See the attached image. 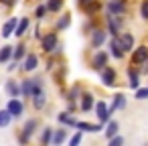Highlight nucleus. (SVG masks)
Here are the masks:
<instances>
[{"label": "nucleus", "instance_id": "nucleus-31", "mask_svg": "<svg viewBox=\"0 0 148 146\" xmlns=\"http://www.w3.org/2000/svg\"><path fill=\"white\" fill-rule=\"evenodd\" d=\"M25 55H27V51H25V47H23V45H21V47H12V59H14V61L25 59Z\"/></svg>", "mask_w": 148, "mask_h": 146}, {"label": "nucleus", "instance_id": "nucleus-35", "mask_svg": "<svg viewBox=\"0 0 148 146\" xmlns=\"http://www.w3.org/2000/svg\"><path fill=\"white\" fill-rule=\"evenodd\" d=\"M45 14H47V6H45V4H39V6L35 8V16H37V19H43Z\"/></svg>", "mask_w": 148, "mask_h": 146}, {"label": "nucleus", "instance_id": "nucleus-9", "mask_svg": "<svg viewBox=\"0 0 148 146\" xmlns=\"http://www.w3.org/2000/svg\"><path fill=\"white\" fill-rule=\"evenodd\" d=\"M118 43L124 49V53H128V51L134 49V35L132 33H122V35H118Z\"/></svg>", "mask_w": 148, "mask_h": 146}, {"label": "nucleus", "instance_id": "nucleus-32", "mask_svg": "<svg viewBox=\"0 0 148 146\" xmlns=\"http://www.w3.org/2000/svg\"><path fill=\"white\" fill-rule=\"evenodd\" d=\"M134 91H136V93H134L136 99H140V101H142V99H148V87H136Z\"/></svg>", "mask_w": 148, "mask_h": 146}, {"label": "nucleus", "instance_id": "nucleus-33", "mask_svg": "<svg viewBox=\"0 0 148 146\" xmlns=\"http://www.w3.org/2000/svg\"><path fill=\"white\" fill-rule=\"evenodd\" d=\"M81 138H83V132L79 130V132H75L71 138H69V146H77L79 142H81Z\"/></svg>", "mask_w": 148, "mask_h": 146}, {"label": "nucleus", "instance_id": "nucleus-2", "mask_svg": "<svg viewBox=\"0 0 148 146\" xmlns=\"http://www.w3.org/2000/svg\"><path fill=\"white\" fill-rule=\"evenodd\" d=\"M99 71V79H101V83L106 85V87H112L114 83H116V71L110 67V65H103L101 69H97Z\"/></svg>", "mask_w": 148, "mask_h": 146}, {"label": "nucleus", "instance_id": "nucleus-37", "mask_svg": "<svg viewBox=\"0 0 148 146\" xmlns=\"http://www.w3.org/2000/svg\"><path fill=\"white\" fill-rule=\"evenodd\" d=\"M140 14L144 21H148V0H142V6H140Z\"/></svg>", "mask_w": 148, "mask_h": 146}, {"label": "nucleus", "instance_id": "nucleus-6", "mask_svg": "<svg viewBox=\"0 0 148 146\" xmlns=\"http://www.w3.org/2000/svg\"><path fill=\"white\" fill-rule=\"evenodd\" d=\"M108 12L114 16H120L126 12V0H110L108 2Z\"/></svg>", "mask_w": 148, "mask_h": 146}, {"label": "nucleus", "instance_id": "nucleus-38", "mask_svg": "<svg viewBox=\"0 0 148 146\" xmlns=\"http://www.w3.org/2000/svg\"><path fill=\"white\" fill-rule=\"evenodd\" d=\"M77 95H79V87H73V89L69 91V104H75Z\"/></svg>", "mask_w": 148, "mask_h": 146}, {"label": "nucleus", "instance_id": "nucleus-4", "mask_svg": "<svg viewBox=\"0 0 148 146\" xmlns=\"http://www.w3.org/2000/svg\"><path fill=\"white\" fill-rule=\"evenodd\" d=\"M6 110H8V114H10L12 118H21V114L25 112V104H23V99L10 97L8 104H6Z\"/></svg>", "mask_w": 148, "mask_h": 146}, {"label": "nucleus", "instance_id": "nucleus-19", "mask_svg": "<svg viewBox=\"0 0 148 146\" xmlns=\"http://www.w3.org/2000/svg\"><path fill=\"white\" fill-rule=\"evenodd\" d=\"M16 23H18V19H8L4 25H2V37H10L12 33H14V27H16Z\"/></svg>", "mask_w": 148, "mask_h": 146}, {"label": "nucleus", "instance_id": "nucleus-14", "mask_svg": "<svg viewBox=\"0 0 148 146\" xmlns=\"http://www.w3.org/2000/svg\"><path fill=\"white\" fill-rule=\"evenodd\" d=\"M110 108V114H114L116 110H124L126 108V95L120 91V93H116L114 95V101H112V106H108Z\"/></svg>", "mask_w": 148, "mask_h": 146}, {"label": "nucleus", "instance_id": "nucleus-23", "mask_svg": "<svg viewBox=\"0 0 148 146\" xmlns=\"http://www.w3.org/2000/svg\"><path fill=\"white\" fill-rule=\"evenodd\" d=\"M128 77H130V81H128V87H130V89H136V87H140V75H138V71H134V69H128Z\"/></svg>", "mask_w": 148, "mask_h": 146}, {"label": "nucleus", "instance_id": "nucleus-18", "mask_svg": "<svg viewBox=\"0 0 148 146\" xmlns=\"http://www.w3.org/2000/svg\"><path fill=\"white\" fill-rule=\"evenodd\" d=\"M93 104H95L93 95H91V93H83V95H81V104H79V108H81L83 112H89V110H93Z\"/></svg>", "mask_w": 148, "mask_h": 146}, {"label": "nucleus", "instance_id": "nucleus-16", "mask_svg": "<svg viewBox=\"0 0 148 146\" xmlns=\"http://www.w3.org/2000/svg\"><path fill=\"white\" fill-rule=\"evenodd\" d=\"M103 126H106V130H103L106 138H112V136H114V134H118V130H120V124H118V120H112V118H110V120H108Z\"/></svg>", "mask_w": 148, "mask_h": 146}, {"label": "nucleus", "instance_id": "nucleus-20", "mask_svg": "<svg viewBox=\"0 0 148 146\" xmlns=\"http://www.w3.org/2000/svg\"><path fill=\"white\" fill-rule=\"evenodd\" d=\"M27 29H29V19H27V16H23V19L16 23V27H14V33H12V35H16V37L21 39V37L27 33Z\"/></svg>", "mask_w": 148, "mask_h": 146}, {"label": "nucleus", "instance_id": "nucleus-1", "mask_svg": "<svg viewBox=\"0 0 148 146\" xmlns=\"http://www.w3.org/2000/svg\"><path fill=\"white\" fill-rule=\"evenodd\" d=\"M93 110H95V118H97V122L103 126L110 118H112V114H110V108H108V104L101 99V101H95L93 104Z\"/></svg>", "mask_w": 148, "mask_h": 146}, {"label": "nucleus", "instance_id": "nucleus-10", "mask_svg": "<svg viewBox=\"0 0 148 146\" xmlns=\"http://www.w3.org/2000/svg\"><path fill=\"white\" fill-rule=\"evenodd\" d=\"M75 128L81 130V132H89V134H95V132H101V130H103V126H101L99 122H97V124H91V122H79V120H77Z\"/></svg>", "mask_w": 148, "mask_h": 146}, {"label": "nucleus", "instance_id": "nucleus-27", "mask_svg": "<svg viewBox=\"0 0 148 146\" xmlns=\"http://www.w3.org/2000/svg\"><path fill=\"white\" fill-rule=\"evenodd\" d=\"M59 122L65 124V126H71V128H75V124H77V120H75L71 114L67 116V112H61V114H59Z\"/></svg>", "mask_w": 148, "mask_h": 146}, {"label": "nucleus", "instance_id": "nucleus-15", "mask_svg": "<svg viewBox=\"0 0 148 146\" xmlns=\"http://www.w3.org/2000/svg\"><path fill=\"white\" fill-rule=\"evenodd\" d=\"M67 140V130H53L51 132V142L49 144H53V146H59V144H63Z\"/></svg>", "mask_w": 148, "mask_h": 146}, {"label": "nucleus", "instance_id": "nucleus-22", "mask_svg": "<svg viewBox=\"0 0 148 146\" xmlns=\"http://www.w3.org/2000/svg\"><path fill=\"white\" fill-rule=\"evenodd\" d=\"M18 89H21V95H23V97H31V91H33V79H23L21 85H18Z\"/></svg>", "mask_w": 148, "mask_h": 146}, {"label": "nucleus", "instance_id": "nucleus-13", "mask_svg": "<svg viewBox=\"0 0 148 146\" xmlns=\"http://www.w3.org/2000/svg\"><path fill=\"white\" fill-rule=\"evenodd\" d=\"M37 67H39V57H37L35 53H31V55H25V65H23V69H25L27 73H33Z\"/></svg>", "mask_w": 148, "mask_h": 146}, {"label": "nucleus", "instance_id": "nucleus-21", "mask_svg": "<svg viewBox=\"0 0 148 146\" xmlns=\"http://www.w3.org/2000/svg\"><path fill=\"white\" fill-rule=\"evenodd\" d=\"M110 49H112V55L116 57V59H122L126 53H124V49L120 47V43H118V37H114L112 41H110Z\"/></svg>", "mask_w": 148, "mask_h": 146}, {"label": "nucleus", "instance_id": "nucleus-7", "mask_svg": "<svg viewBox=\"0 0 148 146\" xmlns=\"http://www.w3.org/2000/svg\"><path fill=\"white\" fill-rule=\"evenodd\" d=\"M89 35H91V47H95V49H99L106 43V39H108V33L101 31V29H93Z\"/></svg>", "mask_w": 148, "mask_h": 146}, {"label": "nucleus", "instance_id": "nucleus-40", "mask_svg": "<svg viewBox=\"0 0 148 146\" xmlns=\"http://www.w3.org/2000/svg\"><path fill=\"white\" fill-rule=\"evenodd\" d=\"M85 2H87V0H79V6H81V4H85Z\"/></svg>", "mask_w": 148, "mask_h": 146}, {"label": "nucleus", "instance_id": "nucleus-11", "mask_svg": "<svg viewBox=\"0 0 148 146\" xmlns=\"http://www.w3.org/2000/svg\"><path fill=\"white\" fill-rule=\"evenodd\" d=\"M81 8L85 10L87 16H93V14H97L101 10V0H87L85 4H81Z\"/></svg>", "mask_w": 148, "mask_h": 146}, {"label": "nucleus", "instance_id": "nucleus-30", "mask_svg": "<svg viewBox=\"0 0 148 146\" xmlns=\"http://www.w3.org/2000/svg\"><path fill=\"white\" fill-rule=\"evenodd\" d=\"M71 25V14H63L61 19H59V23H57V31H63V29H67Z\"/></svg>", "mask_w": 148, "mask_h": 146}, {"label": "nucleus", "instance_id": "nucleus-8", "mask_svg": "<svg viewBox=\"0 0 148 146\" xmlns=\"http://www.w3.org/2000/svg\"><path fill=\"white\" fill-rule=\"evenodd\" d=\"M41 43H43V51L45 53H51L55 47H57V33H49V35H45V37H41Z\"/></svg>", "mask_w": 148, "mask_h": 146}, {"label": "nucleus", "instance_id": "nucleus-26", "mask_svg": "<svg viewBox=\"0 0 148 146\" xmlns=\"http://www.w3.org/2000/svg\"><path fill=\"white\" fill-rule=\"evenodd\" d=\"M47 12H59L63 8V0H47Z\"/></svg>", "mask_w": 148, "mask_h": 146}, {"label": "nucleus", "instance_id": "nucleus-12", "mask_svg": "<svg viewBox=\"0 0 148 146\" xmlns=\"http://www.w3.org/2000/svg\"><path fill=\"white\" fill-rule=\"evenodd\" d=\"M106 19H108V31H110V35H112V37H118V35H120V25H122V21H120V19L116 21V16L110 14V12H108Z\"/></svg>", "mask_w": 148, "mask_h": 146}, {"label": "nucleus", "instance_id": "nucleus-39", "mask_svg": "<svg viewBox=\"0 0 148 146\" xmlns=\"http://www.w3.org/2000/svg\"><path fill=\"white\" fill-rule=\"evenodd\" d=\"M0 2H2V4H6V6H14V4H16L14 0H0Z\"/></svg>", "mask_w": 148, "mask_h": 146}, {"label": "nucleus", "instance_id": "nucleus-3", "mask_svg": "<svg viewBox=\"0 0 148 146\" xmlns=\"http://www.w3.org/2000/svg\"><path fill=\"white\" fill-rule=\"evenodd\" d=\"M37 126H39V122H37V118H33V120H29V122L25 124V128H23V132L18 134V140H21L23 144H27V142L31 140V136L35 134V130H37Z\"/></svg>", "mask_w": 148, "mask_h": 146}, {"label": "nucleus", "instance_id": "nucleus-24", "mask_svg": "<svg viewBox=\"0 0 148 146\" xmlns=\"http://www.w3.org/2000/svg\"><path fill=\"white\" fill-rule=\"evenodd\" d=\"M4 91H6L10 97H16V95H21V89H18V83H16V81H6V85H4Z\"/></svg>", "mask_w": 148, "mask_h": 146}, {"label": "nucleus", "instance_id": "nucleus-36", "mask_svg": "<svg viewBox=\"0 0 148 146\" xmlns=\"http://www.w3.org/2000/svg\"><path fill=\"white\" fill-rule=\"evenodd\" d=\"M51 132H53L51 128H45V130H43V136H41V142H43V144H49V142H51Z\"/></svg>", "mask_w": 148, "mask_h": 146}, {"label": "nucleus", "instance_id": "nucleus-5", "mask_svg": "<svg viewBox=\"0 0 148 146\" xmlns=\"http://www.w3.org/2000/svg\"><path fill=\"white\" fill-rule=\"evenodd\" d=\"M148 61V47L140 45L136 49H132V65H142Z\"/></svg>", "mask_w": 148, "mask_h": 146}, {"label": "nucleus", "instance_id": "nucleus-25", "mask_svg": "<svg viewBox=\"0 0 148 146\" xmlns=\"http://www.w3.org/2000/svg\"><path fill=\"white\" fill-rule=\"evenodd\" d=\"M12 59V45H4L0 49V63H6Z\"/></svg>", "mask_w": 148, "mask_h": 146}, {"label": "nucleus", "instance_id": "nucleus-29", "mask_svg": "<svg viewBox=\"0 0 148 146\" xmlns=\"http://www.w3.org/2000/svg\"><path fill=\"white\" fill-rule=\"evenodd\" d=\"M33 97V104H35V108L37 110H43L45 108V93L41 91V93H35V95H31Z\"/></svg>", "mask_w": 148, "mask_h": 146}, {"label": "nucleus", "instance_id": "nucleus-34", "mask_svg": "<svg viewBox=\"0 0 148 146\" xmlns=\"http://www.w3.org/2000/svg\"><path fill=\"white\" fill-rule=\"evenodd\" d=\"M108 142H110V146H122L124 144V138L118 136V134H114L112 138H108Z\"/></svg>", "mask_w": 148, "mask_h": 146}, {"label": "nucleus", "instance_id": "nucleus-17", "mask_svg": "<svg viewBox=\"0 0 148 146\" xmlns=\"http://www.w3.org/2000/svg\"><path fill=\"white\" fill-rule=\"evenodd\" d=\"M91 65H93L95 69H101L103 65H108V53H106V51H97L95 57H93V61H91Z\"/></svg>", "mask_w": 148, "mask_h": 146}, {"label": "nucleus", "instance_id": "nucleus-28", "mask_svg": "<svg viewBox=\"0 0 148 146\" xmlns=\"http://www.w3.org/2000/svg\"><path fill=\"white\" fill-rule=\"evenodd\" d=\"M10 122H12V116L8 114V110H0V128L10 126Z\"/></svg>", "mask_w": 148, "mask_h": 146}]
</instances>
